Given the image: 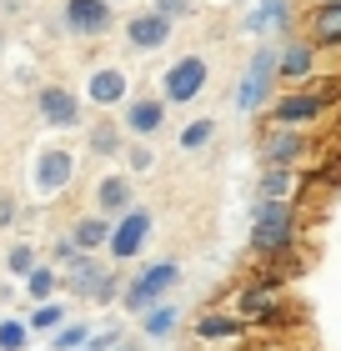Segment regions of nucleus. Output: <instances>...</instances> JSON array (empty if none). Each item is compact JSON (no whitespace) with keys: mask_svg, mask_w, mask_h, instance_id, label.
<instances>
[{"mask_svg":"<svg viewBox=\"0 0 341 351\" xmlns=\"http://www.w3.org/2000/svg\"><path fill=\"white\" fill-rule=\"evenodd\" d=\"M201 90H206V60L201 56H186L166 71V101L181 106V101H196Z\"/></svg>","mask_w":341,"mask_h":351,"instance_id":"nucleus-2","label":"nucleus"},{"mask_svg":"<svg viewBox=\"0 0 341 351\" xmlns=\"http://www.w3.org/2000/svg\"><path fill=\"white\" fill-rule=\"evenodd\" d=\"M91 146H95V151H110V146H116V136H110V131H95Z\"/></svg>","mask_w":341,"mask_h":351,"instance_id":"nucleus-30","label":"nucleus"},{"mask_svg":"<svg viewBox=\"0 0 341 351\" xmlns=\"http://www.w3.org/2000/svg\"><path fill=\"white\" fill-rule=\"evenodd\" d=\"M286 191H291V171L286 166H271L261 176V201H286Z\"/></svg>","mask_w":341,"mask_h":351,"instance_id":"nucleus-18","label":"nucleus"},{"mask_svg":"<svg viewBox=\"0 0 341 351\" xmlns=\"http://www.w3.org/2000/svg\"><path fill=\"white\" fill-rule=\"evenodd\" d=\"M71 286H75V291H86V296H95L106 286V271L95 266L91 256H71Z\"/></svg>","mask_w":341,"mask_h":351,"instance_id":"nucleus-15","label":"nucleus"},{"mask_svg":"<svg viewBox=\"0 0 341 351\" xmlns=\"http://www.w3.org/2000/svg\"><path fill=\"white\" fill-rule=\"evenodd\" d=\"M131 166H136V171H151V166H156V156L145 151V146H136V151H131Z\"/></svg>","mask_w":341,"mask_h":351,"instance_id":"nucleus-27","label":"nucleus"},{"mask_svg":"<svg viewBox=\"0 0 341 351\" xmlns=\"http://www.w3.org/2000/svg\"><path fill=\"white\" fill-rule=\"evenodd\" d=\"M21 341H25V326H21V322H5V326H0V346H5V351H15Z\"/></svg>","mask_w":341,"mask_h":351,"instance_id":"nucleus-24","label":"nucleus"},{"mask_svg":"<svg viewBox=\"0 0 341 351\" xmlns=\"http://www.w3.org/2000/svg\"><path fill=\"white\" fill-rule=\"evenodd\" d=\"M251 246L261 251V256H276V251L291 246V206L286 201H261V206H256Z\"/></svg>","mask_w":341,"mask_h":351,"instance_id":"nucleus-1","label":"nucleus"},{"mask_svg":"<svg viewBox=\"0 0 341 351\" xmlns=\"http://www.w3.org/2000/svg\"><path fill=\"white\" fill-rule=\"evenodd\" d=\"M311 66H316V45L291 40L286 51H281V75H286V81H301V75H311Z\"/></svg>","mask_w":341,"mask_h":351,"instance_id":"nucleus-12","label":"nucleus"},{"mask_svg":"<svg viewBox=\"0 0 341 351\" xmlns=\"http://www.w3.org/2000/svg\"><path fill=\"white\" fill-rule=\"evenodd\" d=\"M121 95H126V75L121 71H95L91 75V101L110 106V101H121Z\"/></svg>","mask_w":341,"mask_h":351,"instance_id":"nucleus-16","label":"nucleus"},{"mask_svg":"<svg viewBox=\"0 0 341 351\" xmlns=\"http://www.w3.org/2000/svg\"><path fill=\"white\" fill-rule=\"evenodd\" d=\"M271 66H281L276 45H266V51L256 56V66H251V75H246V90H241V106H261V95H266V81H271Z\"/></svg>","mask_w":341,"mask_h":351,"instance_id":"nucleus-10","label":"nucleus"},{"mask_svg":"<svg viewBox=\"0 0 341 351\" xmlns=\"http://www.w3.org/2000/svg\"><path fill=\"white\" fill-rule=\"evenodd\" d=\"M171 322H176V311H171V306H161V311H151V316H145V331H151V337H166V331H171Z\"/></svg>","mask_w":341,"mask_h":351,"instance_id":"nucleus-21","label":"nucleus"},{"mask_svg":"<svg viewBox=\"0 0 341 351\" xmlns=\"http://www.w3.org/2000/svg\"><path fill=\"white\" fill-rule=\"evenodd\" d=\"M311 40L316 45H341V0H321L311 10Z\"/></svg>","mask_w":341,"mask_h":351,"instance_id":"nucleus-9","label":"nucleus"},{"mask_svg":"<svg viewBox=\"0 0 341 351\" xmlns=\"http://www.w3.org/2000/svg\"><path fill=\"white\" fill-rule=\"evenodd\" d=\"M60 322V306H40L36 311V326H56Z\"/></svg>","mask_w":341,"mask_h":351,"instance_id":"nucleus-28","label":"nucleus"},{"mask_svg":"<svg viewBox=\"0 0 341 351\" xmlns=\"http://www.w3.org/2000/svg\"><path fill=\"white\" fill-rule=\"evenodd\" d=\"M51 291H56V276H51V271H30V296L45 301Z\"/></svg>","mask_w":341,"mask_h":351,"instance_id":"nucleus-22","label":"nucleus"},{"mask_svg":"<svg viewBox=\"0 0 341 351\" xmlns=\"http://www.w3.org/2000/svg\"><path fill=\"white\" fill-rule=\"evenodd\" d=\"M321 110H327V95H281L271 116L281 125H296V121H316Z\"/></svg>","mask_w":341,"mask_h":351,"instance_id":"nucleus-7","label":"nucleus"},{"mask_svg":"<svg viewBox=\"0 0 341 351\" xmlns=\"http://www.w3.org/2000/svg\"><path fill=\"white\" fill-rule=\"evenodd\" d=\"M145 231H151V216H145V211H126V216H121V226L110 231V251H116L121 261H126V256H136L141 241H145Z\"/></svg>","mask_w":341,"mask_h":351,"instance_id":"nucleus-6","label":"nucleus"},{"mask_svg":"<svg viewBox=\"0 0 341 351\" xmlns=\"http://www.w3.org/2000/svg\"><path fill=\"white\" fill-rule=\"evenodd\" d=\"M126 125H131L136 136H156L161 125H166V101H136L131 116H126Z\"/></svg>","mask_w":341,"mask_h":351,"instance_id":"nucleus-11","label":"nucleus"},{"mask_svg":"<svg viewBox=\"0 0 341 351\" xmlns=\"http://www.w3.org/2000/svg\"><path fill=\"white\" fill-rule=\"evenodd\" d=\"M36 181H40V191H60V186L71 181V156H66V151H45Z\"/></svg>","mask_w":341,"mask_h":351,"instance_id":"nucleus-13","label":"nucleus"},{"mask_svg":"<svg viewBox=\"0 0 341 351\" xmlns=\"http://www.w3.org/2000/svg\"><path fill=\"white\" fill-rule=\"evenodd\" d=\"M10 271H21V276H25V271H36V256H30V246H15V251H10Z\"/></svg>","mask_w":341,"mask_h":351,"instance_id":"nucleus-25","label":"nucleus"},{"mask_svg":"<svg viewBox=\"0 0 341 351\" xmlns=\"http://www.w3.org/2000/svg\"><path fill=\"white\" fill-rule=\"evenodd\" d=\"M201 337H236V322H226V316H206Z\"/></svg>","mask_w":341,"mask_h":351,"instance_id":"nucleus-23","label":"nucleus"},{"mask_svg":"<svg viewBox=\"0 0 341 351\" xmlns=\"http://www.w3.org/2000/svg\"><path fill=\"white\" fill-rule=\"evenodd\" d=\"M101 211H131V181L126 176H106L101 181Z\"/></svg>","mask_w":341,"mask_h":351,"instance_id":"nucleus-17","label":"nucleus"},{"mask_svg":"<svg viewBox=\"0 0 341 351\" xmlns=\"http://www.w3.org/2000/svg\"><path fill=\"white\" fill-rule=\"evenodd\" d=\"M80 341H86V331H80V326H71V331H60V346H66V351H71V346H80Z\"/></svg>","mask_w":341,"mask_h":351,"instance_id":"nucleus-29","label":"nucleus"},{"mask_svg":"<svg viewBox=\"0 0 341 351\" xmlns=\"http://www.w3.org/2000/svg\"><path fill=\"white\" fill-rule=\"evenodd\" d=\"M171 286H176V266H166V261H161V266H151V271H141V281L131 286V291H126V306H131V311H141V306H151L156 296H166Z\"/></svg>","mask_w":341,"mask_h":351,"instance_id":"nucleus-3","label":"nucleus"},{"mask_svg":"<svg viewBox=\"0 0 341 351\" xmlns=\"http://www.w3.org/2000/svg\"><path fill=\"white\" fill-rule=\"evenodd\" d=\"M71 241L80 246V251H91V246H101V241H110V231H106V221H80V226H75V236H71Z\"/></svg>","mask_w":341,"mask_h":351,"instance_id":"nucleus-19","label":"nucleus"},{"mask_svg":"<svg viewBox=\"0 0 341 351\" xmlns=\"http://www.w3.org/2000/svg\"><path fill=\"white\" fill-rule=\"evenodd\" d=\"M156 10L166 15V21H181V15L191 10V0H156Z\"/></svg>","mask_w":341,"mask_h":351,"instance_id":"nucleus-26","label":"nucleus"},{"mask_svg":"<svg viewBox=\"0 0 341 351\" xmlns=\"http://www.w3.org/2000/svg\"><path fill=\"white\" fill-rule=\"evenodd\" d=\"M296 151H301V136L291 131V125H281V131L266 136V161L271 166H291V161H296Z\"/></svg>","mask_w":341,"mask_h":351,"instance_id":"nucleus-14","label":"nucleus"},{"mask_svg":"<svg viewBox=\"0 0 341 351\" xmlns=\"http://www.w3.org/2000/svg\"><path fill=\"white\" fill-rule=\"evenodd\" d=\"M126 36H131L136 51H156V45L171 40V21H166L161 10H145V15H136V21L126 25Z\"/></svg>","mask_w":341,"mask_h":351,"instance_id":"nucleus-5","label":"nucleus"},{"mask_svg":"<svg viewBox=\"0 0 341 351\" xmlns=\"http://www.w3.org/2000/svg\"><path fill=\"white\" fill-rule=\"evenodd\" d=\"M66 25L80 36H101L110 25V0H66Z\"/></svg>","mask_w":341,"mask_h":351,"instance_id":"nucleus-4","label":"nucleus"},{"mask_svg":"<svg viewBox=\"0 0 341 351\" xmlns=\"http://www.w3.org/2000/svg\"><path fill=\"white\" fill-rule=\"evenodd\" d=\"M206 141H211V121H191V131L181 136V146H186V151H201Z\"/></svg>","mask_w":341,"mask_h":351,"instance_id":"nucleus-20","label":"nucleus"},{"mask_svg":"<svg viewBox=\"0 0 341 351\" xmlns=\"http://www.w3.org/2000/svg\"><path fill=\"white\" fill-rule=\"evenodd\" d=\"M40 116L51 121V125H75L80 106H75V95H71V90H60V86H45V90H40Z\"/></svg>","mask_w":341,"mask_h":351,"instance_id":"nucleus-8","label":"nucleus"}]
</instances>
